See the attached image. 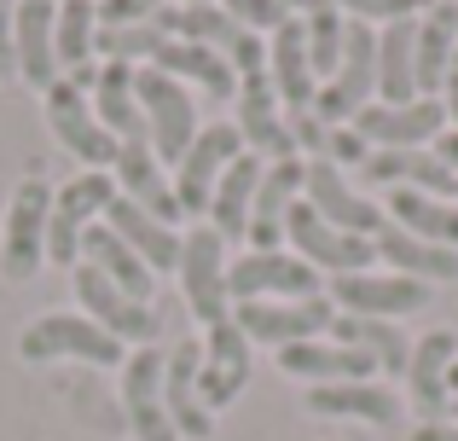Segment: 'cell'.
<instances>
[{"mask_svg": "<svg viewBox=\"0 0 458 441\" xmlns=\"http://www.w3.org/2000/svg\"><path fill=\"white\" fill-rule=\"evenodd\" d=\"M233 105H238V123L233 128H238V140H244V151H256L261 163L302 157L296 140H291V116H284V105H279V93H273L267 70H261V76H238Z\"/></svg>", "mask_w": 458, "mask_h": 441, "instance_id": "obj_16", "label": "cell"}, {"mask_svg": "<svg viewBox=\"0 0 458 441\" xmlns=\"http://www.w3.org/2000/svg\"><path fill=\"white\" fill-rule=\"evenodd\" d=\"M134 99H140V116H146V134H151V151L163 169H174L180 157L191 151V140H198V99H191L186 81L163 76V70L140 64L134 70Z\"/></svg>", "mask_w": 458, "mask_h": 441, "instance_id": "obj_2", "label": "cell"}, {"mask_svg": "<svg viewBox=\"0 0 458 441\" xmlns=\"http://www.w3.org/2000/svg\"><path fill=\"white\" fill-rule=\"evenodd\" d=\"M458 360V331L436 326L424 337H412V360H406V377H401V401L418 412V424H436L453 412V389H447V372Z\"/></svg>", "mask_w": 458, "mask_h": 441, "instance_id": "obj_14", "label": "cell"}, {"mask_svg": "<svg viewBox=\"0 0 458 441\" xmlns=\"http://www.w3.org/2000/svg\"><path fill=\"white\" fill-rule=\"evenodd\" d=\"M88 99H93L99 128L116 140V146H128V140H151L146 134V116H140V99H134V70H128V64H99Z\"/></svg>", "mask_w": 458, "mask_h": 441, "instance_id": "obj_33", "label": "cell"}, {"mask_svg": "<svg viewBox=\"0 0 458 441\" xmlns=\"http://www.w3.org/2000/svg\"><path fill=\"white\" fill-rule=\"evenodd\" d=\"M447 389H453V401H458V360H453V372H447Z\"/></svg>", "mask_w": 458, "mask_h": 441, "instance_id": "obj_48", "label": "cell"}, {"mask_svg": "<svg viewBox=\"0 0 458 441\" xmlns=\"http://www.w3.org/2000/svg\"><path fill=\"white\" fill-rule=\"evenodd\" d=\"M383 216H389V226H401V233H412V238H429V244H447V250H458V198L389 192Z\"/></svg>", "mask_w": 458, "mask_h": 441, "instance_id": "obj_38", "label": "cell"}, {"mask_svg": "<svg viewBox=\"0 0 458 441\" xmlns=\"http://www.w3.org/2000/svg\"><path fill=\"white\" fill-rule=\"evenodd\" d=\"M325 337H331V343H348V349H360L371 366H377V377H406V360H412V337H406L394 319L336 314Z\"/></svg>", "mask_w": 458, "mask_h": 441, "instance_id": "obj_29", "label": "cell"}, {"mask_svg": "<svg viewBox=\"0 0 458 441\" xmlns=\"http://www.w3.org/2000/svg\"><path fill=\"white\" fill-rule=\"evenodd\" d=\"M111 181L116 192L128 198V204H140L151 221L174 226L180 221V204H174V181H168V169L157 163L151 140H128V146H116V163H111Z\"/></svg>", "mask_w": 458, "mask_h": 441, "instance_id": "obj_22", "label": "cell"}, {"mask_svg": "<svg viewBox=\"0 0 458 441\" xmlns=\"http://www.w3.org/2000/svg\"><path fill=\"white\" fill-rule=\"evenodd\" d=\"M436 157H441V163H447V169L458 174V128H447V134L436 140Z\"/></svg>", "mask_w": 458, "mask_h": 441, "instance_id": "obj_47", "label": "cell"}, {"mask_svg": "<svg viewBox=\"0 0 458 441\" xmlns=\"http://www.w3.org/2000/svg\"><path fill=\"white\" fill-rule=\"evenodd\" d=\"M116 198V181L105 169H81L76 181L53 186V216H47V261L53 267H76L81 261V238L93 221H105Z\"/></svg>", "mask_w": 458, "mask_h": 441, "instance_id": "obj_4", "label": "cell"}, {"mask_svg": "<svg viewBox=\"0 0 458 441\" xmlns=\"http://www.w3.org/2000/svg\"><path fill=\"white\" fill-rule=\"evenodd\" d=\"M441 111H447V128H458V53L447 64V81H441Z\"/></svg>", "mask_w": 458, "mask_h": 441, "instance_id": "obj_46", "label": "cell"}, {"mask_svg": "<svg viewBox=\"0 0 458 441\" xmlns=\"http://www.w3.org/2000/svg\"><path fill=\"white\" fill-rule=\"evenodd\" d=\"M267 81H273V93H279V105H284V116H296V111H313V93H319V76H313V58H308V30H302V18H284L279 30L267 35Z\"/></svg>", "mask_w": 458, "mask_h": 441, "instance_id": "obj_23", "label": "cell"}, {"mask_svg": "<svg viewBox=\"0 0 458 441\" xmlns=\"http://www.w3.org/2000/svg\"><path fill=\"white\" fill-rule=\"evenodd\" d=\"M81 261H88V267H99L105 279H111L116 291H128L134 302H151L157 273H151L146 261H140L134 250H128V244H123V238H116L105 221H93V226H88V238H81Z\"/></svg>", "mask_w": 458, "mask_h": 441, "instance_id": "obj_34", "label": "cell"}, {"mask_svg": "<svg viewBox=\"0 0 458 441\" xmlns=\"http://www.w3.org/2000/svg\"><path fill=\"white\" fill-rule=\"evenodd\" d=\"M336 319L331 296H302V302H233V326L250 337V349L256 343H267V349H291V343H308V337H325Z\"/></svg>", "mask_w": 458, "mask_h": 441, "instance_id": "obj_11", "label": "cell"}, {"mask_svg": "<svg viewBox=\"0 0 458 441\" xmlns=\"http://www.w3.org/2000/svg\"><path fill=\"white\" fill-rule=\"evenodd\" d=\"M302 30H308V58H313V76L331 81L336 64H343V41H348V18L331 6V0H308L302 12Z\"/></svg>", "mask_w": 458, "mask_h": 441, "instance_id": "obj_40", "label": "cell"}, {"mask_svg": "<svg viewBox=\"0 0 458 441\" xmlns=\"http://www.w3.org/2000/svg\"><path fill=\"white\" fill-rule=\"evenodd\" d=\"M198 360H203V337H180L174 349H163V401L180 441L215 436V412L198 401Z\"/></svg>", "mask_w": 458, "mask_h": 441, "instance_id": "obj_19", "label": "cell"}, {"mask_svg": "<svg viewBox=\"0 0 458 441\" xmlns=\"http://www.w3.org/2000/svg\"><path fill=\"white\" fill-rule=\"evenodd\" d=\"M41 111H47V128H53V140L81 163V169H105V174H111V163H116V140L99 128L88 88H76L70 76H58L53 88L41 93Z\"/></svg>", "mask_w": 458, "mask_h": 441, "instance_id": "obj_8", "label": "cell"}, {"mask_svg": "<svg viewBox=\"0 0 458 441\" xmlns=\"http://www.w3.org/2000/svg\"><path fill=\"white\" fill-rule=\"evenodd\" d=\"M93 41H99V0H58V18H53L58 76H70V70H81V64H99Z\"/></svg>", "mask_w": 458, "mask_h": 441, "instance_id": "obj_39", "label": "cell"}, {"mask_svg": "<svg viewBox=\"0 0 458 441\" xmlns=\"http://www.w3.org/2000/svg\"><path fill=\"white\" fill-rule=\"evenodd\" d=\"M418 99V18L377 30V105Z\"/></svg>", "mask_w": 458, "mask_h": 441, "instance_id": "obj_32", "label": "cell"}, {"mask_svg": "<svg viewBox=\"0 0 458 441\" xmlns=\"http://www.w3.org/2000/svg\"><path fill=\"white\" fill-rule=\"evenodd\" d=\"M168 0H99V30H116V23H146L151 12H163Z\"/></svg>", "mask_w": 458, "mask_h": 441, "instance_id": "obj_43", "label": "cell"}, {"mask_svg": "<svg viewBox=\"0 0 458 441\" xmlns=\"http://www.w3.org/2000/svg\"><path fill=\"white\" fill-rule=\"evenodd\" d=\"M226 291L233 302H302L325 291V279L291 250H244L226 267Z\"/></svg>", "mask_w": 458, "mask_h": 441, "instance_id": "obj_6", "label": "cell"}, {"mask_svg": "<svg viewBox=\"0 0 458 441\" xmlns=\"http://www.w3.org/2000/svg\"><path fill=\"white\" fill-rule=\"evenodd\" d=\"M174 35H180V6H163V12H151L146 23H116V30H99L93 53H99V64L140 70V64H151Z\"/></svg>", "mask_w": 458, "mask_h": 441, "instance_id": "obj_31", "label": "cell"}, {"mask_svg": "<svg viewBox=\"0 0 458 441\" xmlns=\"http://www.w3.org/2000/svg\"><path fill=\"white\" fill-rule=\"evenodd\" d=\"M302 204H308L325 226H336V233H354V238H377L383 226H389V216H383L377 198L354 192V181H348L343 169H331L325 157L308 163V174H302Z\"/></svg>", "mask_w": 458, "mask_h": 441, "instance_id": "obj_10", "label": "cell"}, {"mask_svg": "<svg viewBox=\"0 0 458 441\" xmlns=\"http://www.w3.org/2000/svg\"><path fill=\"white\" fill-rule=\"evenodd\" d=\"M47 216H53V186L41 174H23L0 216V279L30 284L47 267Z\"/></svg>", "mask_w": 458, "mask_h": 441, "instance_id": "obj_1", "label": "cell"}, {"mask_svg": "<svg viewBox=\"0 0 458 441\" xmlns=\"http://www.w3.org/2000/svg\"><path fill=\"white\" fill-rule=\"evenodd\" d=\"M308 412H313V419H354V424H377V430H389V424H401L406 401H401V389H394V384L366 377V384L308 389Z\"/></svg>", "mask_w": 458, "mask_h": 441, "instance_id": "obj_25", "label": "cell"}, {"mask_svg": "<svg viewBox=\"0 0 458 441\" xmlns=\"http://www.w3.org/2000/svg\"><path fill=\"white\" fill-rule=\"evenodd\" d=\"M453 53H458V6L453 0H436L418 18V99H441Z\"/></svg>", "mask_w": 458, "mask_h": 441, "instance_id": "obj_36", "label": "cell"}, {"mask_svg": "<svg viewBox=\"0 0 458 441\" xmlns=\"http://www.w3.org/2000/svg\"><path fill=\"white\" fill-rule=\"evenodd\" d=\"M325 296H331L336 314H366V319H394L401 326L406 314H424L436 302V291L418 279H401L389 267H366V273H343V279H325Z\"/></svg>", "mask_w": 458, "mask_h": 441, "instance_id": "obj_7", "label": "cell"}, {"mask_svg": "<svg viewBox=\"0 0 458 441\" xmlns=\"http://www.w3.org/2000/svg\"><path fill=\"white\" fill-rule=\"evenodd\" d=\"M186 6H209V0H186Z\"/></svg>", "mask_w": 458, "mask_h": 441, "instance_id": "obj_50", "label": "cell"}, {"mask_svg": "<svg viewBox=\"0 0 458 441\" xmlns=\"http://www.w3.org/2000/svg\"><path fill=\"white\" fill-rule=\"evenodd\" d=\"M250 384V337L233 326V319H221V326L203 331V360H198V401L209 412L233 407L238 395H244Z\"/></svg>", "mask_w": 458, "mask_h": 441, "instance_id": "obj_20", "label": "cell"}, {"mask_svg": "<svg viewBox=\"0 0 458 441\" xmlns=\"http://www.w3.org/2000/svg\"><path fill=\"white\" fill-rule=\"evenodd\" d=\"M151 70H163V76H174V81H186V88L209 93V99H233V93H238V70L226 64L221 53L191 47V41H180V35L151 58Z\"/></svg>", "mask_w": 458, "mask_h": 441, "instance_id": "obj_35", "label": "cell"}, {"mask_svg": "<svg viewBox=\"0 0 458 441\" xmlns=\"http://www.w3.org/2000/svg\"><path fill=\"white\" fill-rule=\"evenodd\" d=\"M371 250H377V261H383L389 273L418 279V284H429V291L458 279V250L429 244V238H412V233H401V226H383V233L371 238Z\"/></svg>", "mask_w": 458, "mask_h": 441, "instance_id": "obj_28", "label": "cell"}, {"mask_svg": "<svg viewBox=\"0 0 458 441\" xmlns=\"http://www.w3.org/2000/svg\"><path fill=\"white\" fill-rule=\"evenodd\" d=\"M366 157H371V146L354 128H331V140H325V163H331V169H360Z\"/></svg>", "mask_w": 458, "mask_h": 441, "instance_id": "obj_42", "label": "cell"}, {"mask_svg": "<svg viewBox=\"0 0 458 441\" xmlns=\"http://www.w3.org/2000/svg\"><path fill=\"white\" fill-rule=\"evenodd\" d=\"M406 441H458V424L453 419H436V424H412Z\"/></svg>", "mask_w": 458, "mask_h": 441, "instance_id": "obj_45", "label": "cell"}, {"mask_svg": "<svg viewBox=\"0 0 458 441\" xmlns=\"http://www.w3.org/2000/svg\"><path fill=\"white\" fill-rule=\"evenodd\" d=\"M360 181L383 186V192H429V198H458V174L436 157V146L424 151H371L360 163Z\"/></svg>", "mask_w": 458, "mask_h": 441, "instance_id": "obj_24", "label": "cell"}, {"mask_svg": "<svg viewBox=\"0 0 458 441\" xmlns=\"http://www.w3.org/2000/svg\"><path fill=\"white\" fill-rule=\"evenodd\" d=\"M279 6H284V12H302V6H308V0H279Z\"/></svg>", "mask_w": 458, "mask_h": 441, "instance_id": "obj_49", "label": "cell"}, {"mask_svg": "<svg viewBox=\"0 0 458 441\" xmlns=\"http://www.w3.org/2000/svg\"><path fill=\"white\" fill-rule=\"evenodd\" d=\"M123 419L134 441H180L163 401V349H134L123 360Z\"/></svg>", "mask_w": 458, "mask_h": 441, "instance_id": "obj_18", "label": "cell"}, {"mask_svg": "<svg viewBox=\"0 0 458 441\" xmlns=\"http://www.w3.org/2000/svg\"><path fill=\"white\" fill-rule=\"evenodd\" d=\"M238 157H244V140H238L233 123L198 128L191 151L174 163V204H180V216H203V209H209V198H215V181H221Z\"/></svg>", "mask_w": 458, "mask_h": 441, "instance_id": "obj_12", "label": "cell"}, {"mask_svg": "<svg viewBox=\"0 0 458 441\" xmlns=\"http://www.w3.org/2000/svg\"><path fill=\"white\" fill-rule=\"evenodd\" d=\"M302 174H308V157H279L261 169L256 204H250V233H244L250 250H284V221L302 204Z\"/></svg>", "mask_w": 458, "mask_h": 441, "instance_id": "obj_21", "label": "cell"}, {"mask_svg": "<svg viewBox=\"0 0 458 441\" xmlns=\"http://www.w3.org/2000/svg\"><path fill=\"white\" fill-rule=\"evenodd\" d=\"M215 6H221V12H233V18L244 23V30H256V35H273L284 18H291V12H284L279 0H215Z\"/></svg>", "mask_w": 458, "mask_h": 441, "instance_id": "obj_41", "label": "cell"}, {"mask_svg": "<svg viewBox=\"0 0 458 441\" xmlns=\"http://www.w3.org/2000/svg\"><path fill=\"white\" fill-rule=\"evenodd\" d=\"M348 128L371 151H424L447 134V111H441V99H412V105H377L371 99Z\"/></svg>", "mask_w": 458, "mask_h": 441, "instance_id": "obj_15", "label": "cell"}, {"mask_svg": "<svg viewBox=\"0 0 458 441\" xmlns=\"http://www.w3.org/2000/svg\"><path fill=\"white\" fill-rule=\"evenodd\" d=\"M226 238L215 233L209 221L191 226V233H180V291H186V308L191 319H203V331L221 326V319H233V291H226Z\"/></svg>", "mask_w": 458, "mask_h": 441, "instance_id": "obj_5", "label": "cell"}, {"mask_svg": "<svg viewBox=\"0 0 458 441\" xmlns=\"http://www.w3.org/2000/svg\"><path fill=\"white\" fill-rule=\"evenodd\" d=\"M105 226H111V233L123 238V244L134 250L151 273H174L180 267V233H174V226H163V221H151L146 209L128 204L123 192L111 198V209H105Z\"/></svg>", "mask_w": 458, "mask_h": 441, "instance_id": "obj_30", "label": "cell"}, {"mask_svg": "<svg viewBox=\"0 0 458 441\" xmlns=\"http://www.w3.org/2000/svg\"><path fill=\"white\" fill-rule=\"evenodd\" d=\"M261 169H267V163H261L256 151H244V157H238L233 169H226L221 181H215V198H209V209H203V216H209V226L226 238V244L250 233V204H256Z\"/></svg>", "mask_w": 458, "mask_h": 441, "instance_id": "obj_37", "label": "cell"}, {"mask_svg": "<svg viewBox=\"0 0 458 441\" xmlns=\"http://www.w3.org/2000/svg\"><path fill=\"white\" fill-rule=\"evenodd\" d=\"M279 372L284 377H302L308 389H325V384H366V377H377V366H371L360 349H348V343L308 337V343L279 349Z\"/></svg>", "mask_w": 458, "mask_h": 441, "instance_id": "obj_27", "label": "cell"}, {"mask_svg": "<svg viewBox=\"0 0 458 441\" xmlns=\"http://www.w3.org/2000/svg\"><path fill=\"white\" fill-rule=\"evenodd\" d=\"M70 284H76L81 314H88L99 331H111L116 343H134V349H151V343H157V331H163L157 308H151V302H134L128 291H116V284L105 279L99 267L76 261V267H70Z\"/></svg>", "mask_w": 458, "mask_h": 441, "instance_id": "obj_9", "label": "cell"}, {"mask_svg": "<svg viewBox=\"0 0 458 441\" xmlns=\"http://www.w3.org/2000/svg\"><path fill=\"white\" fill-rule=\"evenodd\" d=\"M18 354L30 366H53V360H88V366H123V343L111 331H99L88 314H35L18 331Z\"/></svg>", "mask_w": 458, "mask_h": 441, "instance_id": "obj_3", "label": "cell"}, {"mask_svg": "<svg viewBox=\"0 0 458 441\" xmlns=\"http://www.w3.org/2000/svg\"><path fill=\"white\" fill-rule=\"evenodd\" d=\"M180 41L221 53L238 76H261V70H267V35L244 30V23H238L233 12H221L215 0L209 6H180Z\"/></svg>", "mask_w": 458, "mask_h": 441, "instance_id": "obj_17", "label": "cell"}, {"mask_svg": "<svg viewBox=\"0 0 458 441\" xmlns=\"http://www.w3.org/2000/svg\"><path fill=\"white\" fill-rule=\"evenodd\" d=\"M284 244H291V256H302L319 279H343V273H366L371 261H377V250H371V238H354V233H336V226H325L313 216L308 204L291 209V221H284Z\"/></svg>", "mask_w": 458, "mask_h": 441, "instance_id": "obj_13", "label": "cell"}, {"mask_svg": "<svg viewBox=\"0 0 458 441\" xmlns=\"http://www.w3.org/2000/svg\"><path fill=\"white\" fill-rule=\"evenodd\" d=\"M0 81H18V47H12V0H0Z\"/></svg>", "mask_w": 458, "mask_h": 441, "instance_id": "obj_44", "label": "cell"}, {"mask_svg": "<svg viewBox=\"0 0 458 441\" xmlns=\"http://www.w3.org/2000/svg\"><path fill=\"white\" fill-rule=\"evenodd\" d=\"M53 18H58V0H12V47H18V81H30L35 93H47V88L58 81Z\"/></svg>", "mask_w": 458, "mask_h": 441, "instance_id": "obj_26", "label": "cell"}]
</instances>
